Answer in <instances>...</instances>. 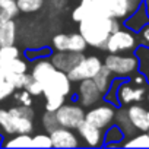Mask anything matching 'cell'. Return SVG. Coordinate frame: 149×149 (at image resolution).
Masks as SVG:
<instances>
[{
	"label": "cell",
	"instance_id": "obj_23",
	"mask_svg": "<svg viewBox=\"0 0 149 149\" xmlns=\"http://www.w3.org/2000/svg\"><path fill=\"white\" fill-rule=\"evenodd\" d=\"M92 79H94L95 85L98 86V89L101 91V94L104 95V94L108 91V88H110V85H111V82H113V79H114V74H113V73L108 70V67L104 66V63H102L101 69L98 70V73L95 74Z\"/></svg>",
	"mask_w": 149,
	"mask_h": 149
},
{
	"label": "cell",
	"instance_id": "obj_7",
	"mask_svg": "<svg viewBox=\"0 0 149 149\" xmlns=\"http://www.w3.org/2000/svg\"><path fill=\"white\" fill-rule=\"evenodd\" d=\"M58 126L67 129H76L78 124L85 118V107L74 102H64L60 108L54 111Z\"/></svg>",
	"mask_w": 149,
	"mask_h": 149
},
{
	"label": "cell",
	"instance_id": "obj_40",
	"mask_svg": "<svg viewBox=\"0 0 149 149\" xmlns=\"http://www.w3.org/2000/svg\"><path fill=\"white\" fill-rule=\"evenodd\" d=\"M50 54H51V50L47 48V47L34 48V50H26L25 51V57L28 60H37V58H41V57H48Z\"/></svg>",
	"mask_w": 149,
	"mask_h": 149
},
{
	"label": "cell",
	"instance_id": "obj_14",
	"mask_svg": "<svg viewBox=\"0 0 149 149\" xmlns=\"http://www.w3.org/2000/svg\"><path fill=\"white\" fill-rule=\"evenodd\" d=\"M48 57H50V60H51V63L54 64L56 69L67 73L85 57V54L66 50V51H51V54Z\"/></svg>",
	"mask_w": 149,
	"mask_h": 149
},
{
	"label": "cell",
	"instance_id": "obj_13",
	"mask_svg": "<svg viewBox=\"0 0 149 149\" xmlns=\"http://www.w3.org/2000/svg\"><path fill=\"white\" fill-rule=\"evenodd\" d=\"M111 18L126 19L132 12L137 9V6L143 0H102Z\"/></svg>",
	"mask_w": 149,
	"mask_h": 149
},
{
	"label": "cell",
	"instance_id": "obj_5",
	"mask_svg": "<svg viewBox=\"0 0 149 149\" xmlns=\"http://www.w3.org/2000/svg\"><path fill=\"white\" fill-rule=\"evenodd\" d=\"M116 110L117 107L104 101V102H98L92 107H89L88 111H85V120L94 126H97L101 130H105L107 127H110L114 123V117H116Z\"/></svg>",
	"mask_w": 149,
	"mask_h": 149
},
{
	"label": "cell",
	"instance_id": "obj_36",
	"mask_svg": "<svg viewBox=\"0 0 149 149\" xmlns=\"http://www.w3.org/2000/svg\"><path fill=\"white\" fill-rule=\"evenodd\" d=\"M32 148H53L50 133H38L32 136Z\"/></svg>",
	"mask_w": 149,
	"mask_h": 149
},
{
	"label": "cell",
	"instance_id": "obj_4",
	"mask_svg": "<svg viewBox=\"0 0 149 149\" xmlns=\"http://www.w3.org/2000/svg\"><path fill=\"white\" fill-rule=\"evenodd\" d=\"M137 45L139 42H137L136 32L121 26L118 31L110 34L104 50H107L108 53H130L134 51Z\"/></svg>",
	"mask_w": 149,
	"mask_h": 149
},
{
	"label": "cell",
	"instance_id": "obj_27",
	"mask_svg": "<svg viewBox=\"0 0 149 149\" xmlns=\"http://www.w3.org/2000/svg\"><path fill=\"white\" fill-rule=\"evenodd\" d=\"M21 56V50L12 44V45H2L0 47V67L6 66L9 61Z\"/></svg>",
	"mask_w": 149,
	"mask_h": 149
},
{
	"label": "cell",
	"instance_id": "obj_25",
	"mask_svg": "<svg viewBox=\"0 0 149 149\" xmlns=\"http://www.w3.org/2000/svg\"><path fill=\"white\" fill-rule=\"evenodd\" d=\"M121 146L124 148H149V134L148 132H140L123 140Z\"/></svg>",
	"mask_w": 149,
	"mask_h": 149
},
{
	"label": "cell",
	"instance_id": "obj_41",
	"mask_svg": "<svg viewBox=\"0 0 149 149\" xmlns=\"http://www.w3.org/2000/svg\"><path fill=\"white\" fill-rule=\"evenodd\" d=\"M25 89H26L32 97H40V95H42V85H41V82H38L37 79H34L32 76H31L29 82L25 85Z\"/></svg>",
	"mask_w": 149,
	"mask_h": 149
},
{
	"label": "cell",
	"instance_id": "obj_29",
	"mask_svg": "<svg viewBox=\"0 0 149 149\" xmlns=\"http://www.w3.org/2000/svg\"><path fill=\"white\" fill-rule=\"evenodd\" d=\"M0 130L5 134L10 136V134H16L15 133V126H13V120L9 114L8 110L0 108Z\"/></svg>",
	"mask_w": 149,
	"mask_h": 149
},
{
	"label": "cell",
	"instance_id": "obj_26",
	"mask_svg": "<svg viewBox=\"0 0 149 149\" xmlns=\"http://www.w3.org/2000/svg\"><path fill=\"white\" fill-rule=\"evenodd\" d=\"M15 91H16V88L13 86V84L8 78L5 70L0 67V101H5L6 98L12 97Z\"/></svg>",
	"mask_w": 149,
	"mask_h": 149
},
{
	"label": "cell",
	"instance_id": "obj_1",
	"mask_svg": "<svg viewBox=\"0 0 149 149\" xmlns=\"http://www.w3.org/2000/svg\"><path fill=\"white\" fill-rule=\"evenodd\" d=\"M113 19L114 18L89 10V13L78 22V32L85 38L89 47L104 50L105 42L113 32Z\"/></svg>",
	"mask_w": 149,
	"mask_h": 149
},
{
	"label": "cell",
	"instance_id": "obj_43",
	"mask_svg": "<svg viewBox=\"0 0 149 149\" xmlns=\"http://www.w3.org/2000/svg\"><path fill=\"white\" fill-rule=\"evenodd\" d=\"M9 19H13V18H10V16L2 9V8H0V26H2L6 21H9Z\"/></svg>",
	"mask_w": 149,
	"mask_h": 149
},
{
	"label": "cell",
	"instance_id": "obj_15",
	"mask_svg": "<svg viewBox=\"0 0 149 149\" xmlns=\"http://www.w3.org/2000/svg\"><path fill=\"white\" fill-rule=\"evenodd\" d=\"M127 116L132 121V124L136 127L137 132H148L149 129V110L143 105L133 102L126 107Z\"/></svg>",
	"mask_w": 149,
	"mask_h": 149
},
{
	"label": "cell",
	"instance_id": "obj_45",
	"mask_svg": "<svg viewBox=\"0 0 149 149\" xmlns=\"http://www.w3.org/2000/svg\"><path fill=\"white\" fill-rule=\"evenodd\" d=\"M145 5H146V10H148V15H149V0H145Z\"/></svg>",
	"mask_w": 149,
	"mask_h": 149
},
{
	"label": "cell",
	"instance_id": "obj_31",
	"mask_svg": "<svg viewBox=\"0 0 149 149\" xmlns=\"http://www.w3.org/2000/svg\"><path fill=\"white\" fill-rule=\"evenodd\" d=\"M123 81H124V78H117V76H114V79H113V82H111L108 91L104 94V100H105L107 102L116 105V107H120L118 98H117V89H118V85H120Z\"/></svg>",
	"mask_w": 149,
	"mask_h": 149
},
{
	"label": "cell",
	"instance_id": "obj_42",
	"mask_svg": "<svg viewBox=\"0 0 149 149\" xmlns=\"http://www.w3.org/2000/svg\"><path fill=\"white\" fill-rule=\"evenodd\" d=\"M139 34H140L142 44H145V45H148V47H149V24H148V25H145V26L139 31Z\"/></svg>",
	"mask_w": 149,
	"mask_h": 149
},
{
	"label": "cell",
	"instance_id": "obj_8",
	"mask_svg": "<svg viewBox=\"0 0 149 149\" xmlns=\"http://www.w3.org/2000/svg\"><path fill=\"white\" fill-rule=\"evenodd\" d=\"M15 126V133H28L31 134L34 130V117L35 113L31 105L18 104L8 110Z\"/></svg>",
	"mask_w": 149,
	"mask_h": 149
},
{
	"label": "cell",
	"instance_id": "obj_49",
	"mask_svg": "<svg viewBox=\"0 0 149 149\" xmlns=\"http://www.w3.org/2000/svg\"><path fill=\"white\" fill-rule=\"evenodd\" d=\"M0 47H2V42H0Z\"/></svg>",
	"mask_w": 149,
	"mask_h": 149
},
{
	"label": "cell",
	"instance_id": "obj_38",
	"mask_svg": "<svg viewBox=\"0 0 149 149\" xmlns=\"http://www.w3.org/2000/svg\"><path fill=\"white\" fill-rule=\"evenodd\" d=\"M13 97H15V101L18 104H22V105H32V95L25 89H16L13 92Z\"/></svg>",
	"mask_w": 149,
	"mask_h": 149
},
{
	"label": "cell",
	"instance_id": "obj_35",
	"mask_svg": "<svg viewBox=\"0 0 149 149\" xmlns=\"http://www.w3.org/2000/svg\"><path fill=\"white\" fill-rule=\"evenodd\" d=\"M64 102H66V97H63V95H48V97H45V110L56 111Z\"/></svg>",
	"mask_w": 149,
	"mask_h": 149
},
{
	"label": "cell",
	"instance_id": "obj_16",
	"mask_svg": "<svg viewBox=\"0 0 149 149\" xmlns=\"http://www.w3.org/2000/svg\"><path fill=\"white\" fill-rule=\"evenodd\" d=\"M149 24V15L146 10V5H145V0L137 6V9L134 12H132L123 22V26L133 31V32H139L145 25Z\"/></svg>",
	"mask_w": 149,
	"mask_h": 149
},
{
	"label": "cell",
	"instance_id": "obj_33",
	"mask_svg": "<svg viewBox=\"0 0 149 149\" xmlns=\"http://www.w3.org/2000/svg\"><path fill=\"white\" fill-rule=\"evenodd\" d=\"M51 48H53V51L69 50V34H64V32L56 34L51 40Z\"/></svg>",
	"mask_w": 149,
	"mask_h": 149
},
{
	"label": "cell",
	"instance_id": "obj_12",
	"mask_svg": "<svg viewBox=\"0 0 149 149\" xmlns=\"http://www.w3.org/2000/svg\"><path fill=\"white\" fill-rule=\"evenodd\" d=\"M50 137H51L53 148H79V146H82V142H81L78 133H74L73 129L58 126L57 129L50 132Z\"/></svg>",
	"mask_w": 149,
	"mask_h": 149
},
{
	"label": "cell",
	"instance_id": "obj_47",
	"mask_svg": "<svg viewBox=\"0 0 149 149\" xmlns=\"http://www.w3.org/2000/svg\"><path fill=\"white\" fill-rule=\"evenodd\" d=\"M2 140H3V137H2V136H0V146H2Z\"/></svg>",
	"mask_w": 149,
	"mask_h": 149
},
{
	"label": "cell",
	"instance_id": "obj_24",
	"mask_svg": "<svg viewBox=\"0 0 149 149\" xmlns=\"http://www.w3.org/2000/svg\"><path fill=\"white\" fill-rule=\"evenodd\" d=\"M5 70L6 74H19V73H26L29 70V64L25 58H22L21 56L13 58L12 61H9L6 66L2 67Z\"/></svg>",
	"mask_w": 149,
	"mask_h": 149
},
{
	"label": "cell",
	"instance_id": "obj_22",
	"mask_svg": "<svg viewBox=\"0 0 149 149\" xmlns=\"http://www.w3.org/2000/svg\"><path fill=\"white\" fill-rule=\"evenodd\" d=\"M16 22L13 19L6 21L2 26H0V42L2 45H12L16 42Z\"/></svg>",
	"mask_w": 149,
	"mask_h": 149
},
{
	"label": "cell",
	"instance_id": "obj_17",
	"mask_svg": "<svg viewBox=\"0 0 149 149\" xmlns=\"http://www.w3.org/2000/svg\"><path fill=\"white\" fill-rule=\"evenodd\" d=\"M54 64L51 63L50 57H41L37 60H32V66H31V76L34 79H37L38 82H44V79L48 76V74L54 70Z\"/></svg>",
	"mask_w": 149,
	"mask_h": 149
},
{
	"label": "cell",
	"instance_id": "obj_39",
	"mask_svg": "<svg viewBox=\"0 0 149 149\" xmlns=\"http://www.w3.org/2000/svg\"><path fill=\"white\" fill-rule=\"evenodd\" d=\"M0 8H2L10 18H15L19 13L16 0H0Z\"/></svg>",
	"mask_w": 149,
	"mask_h": 149
},
{
	"label": "cell",
	"instance_id": "obj_2",
	"mask_svg": "<svg viewBox=\"0 0 149 149\" xmlns=\"http://www.w3.org/2000/svg\"><path fill=\"white\" fill-rule=\"evenodd\" d=\"M102 63L117 78H130L137 72V58L134 54L110 53Z\"/></svg>",
	"mask_w": 149,
	"mask_h": 149
},
{
	"label": "cell",
	"instance_id": "obj_3",
	"mask_svg": "<svg viewBox=\"0 0 149 149\" xmlns=\"http://www.w3.org/2000/svg\"><path fill=\"white\" fill-rule=\"evenodd\" d=\"M72 81L69 79L67 73L58 69H54L48 76L44 79L42 85V95H63V97H70L72 95Z\"/></svg>",
	"mask_w": 149,
	"mask_h": 149
},
{
	"label": "cell",
	"instance_id": "obj_20",
	"mask_svg": "<svg viewBox=\"0 0 149 149\" xmlns=\"http://www.w3.org/2000/svg\"><path fill=\"white\" fill-rule=\"evenodd\" d=\"M124 139H126L124 133L121 132V129L116 123H113L110 127H107L104 130V145L105 146H110V148L121 146Z\"/></svg>",
	"mask_w": 149,
	"mask_h": 149
},
{
	"label": "cell",
	"instance_id": "obj_6",
	"mask_svg": "<svg viewBox=\"0 0 149 149\" xmlns=\"http://www.w3.org/2000/svg\"><path fill=\"white\" fill-rule=\"evenodd\" d=\"M101 66L102 60L98 56H85L72 70L67 72V76L73 84H78L84 79H92L101 69Z\"/></svg>",
	"mask_w": 149,
	"mask_h": 149
},
{
	"label": "cell",
	"instance_id": "obj_9",
	"mask_svg": "<svg viewBox=\"0 0 149 149\" xmlns=\"http://www.w3.org/2000/svg\"><path fill=\"white\" fill-rule=\"evenodd\" d=\"M76 98L78 102L82 107H92L104 100V95L95 85L94 79H84L78 82V91H76Z\"/></svg>",
	"mask_w": 149,
	"mask_h": 149
},
{
	"label": "cell",
	"instance_id": "obj_28",
	"mask_svg": "<svg viewBox=\"0 0 149 149\" xmlns=\"http://www.w3.org/2000/svg\"><path fill=\"white\" fill-rule=\"evenodd\" d=\"M45 0H16L19 12L22 13H34L42 9Z\"/></svg>",
	"mask_w": 149,
	"mask_h": 149
},
{
	"label": "cell",
	"instance_id": "obj_46",
	"mask_svg": "<svg viewBox=\"0 0 149 149\" xmlns=\"http://www.w3.org/2000/svg\"><path fill=\"white\" fill-rule=\"evenodd\" d=\"M146 98H148V102H149V89L146 91Z\"/></svg>",
	"mask_w": 149,
	"mask_h": 149
},
{
	"label": "cell",
	"instance_id": "obj_19",
	"mask_svg": "<svg viewBox=\"0 0 149 149\" xmlns=\"http://www.w3.org/2000/svg\"><path fill=\"white\" fill-rule=\"evenodd\" d=\"M133 54L137 58V72L143 74L149 84V47L145 44H139L134 48Z\"/></svg>",
	"mask_w": 149,
	"mask_h": 149
},
{
	"label": "cell",
	"instance_id": "obj_44",
	"mask_svg": "<svg viewBox=\"0 0 149 149\" xmlns=\"http://www.w3.org/2000/svg\"><path fill=\"white\" fill-rule=\"evenodd\" d=\"M51 3H53V8L61 9V8L66 5V0H51Z\"/></svg>",
	"mask_w": 149,
	"mask_h": 149
},
{
	"label": "cell",
	"instance_id": "obj_48",
	"mask_svg": "<svg viewBox=\"0 0 149 149\" xmlns=\"http://www.w3.org/2000/svg\"><path fill=\"white\" fill-rule=\"evenodd\" d=\"M148 134H149V129H148Z\"/></svg>",
	"mask_w": 149,
	"mask_h": 149
},
{
	"label": "cell",
	"instance_id": "obj_34",
	"mask_svg": "<svg viewBox=\"0 0 149 149\" xmlns=\"http://www.w3.org/2000/svg\"><path fill=\"white\" fill-rule=\"evenodd\" d=\"M41 124H42V127H44V130L47 133H50L54 129H57L58 127V123H57V118H56L54 111H47L45 110L44 114H42V117H41Z\"/></svg>",
	"mask_w": 149,
	"mask_h": 149
},
{
	"label": "cell",
	"instance_id": "obj_32",
	"mask_svg": "<svg viewBox=\"0 0 149 149\" xmlns=\"http://www.w3.org/2000/svg\"><path fill=\"white\" fill-rule=\"evenodd\" d=\"M91 3H92V0H81L79 5L74 8L73 12H72V19H73L74 22L82 21V19L89 13V10H91Z\"/></svg>",
	"mask_w": 149,
	"mask_h": 149
},
{
	"label": "cell",
	"instance_id": "obj_30",
	"mask_svg": "<svg viewBox=\"0 0 149 149\" xmlns=\"http://www.w3.org/2000/svg\"><path fill=\"white\" fill-rule=\"evenodd\" d=\"M88 44L85 38L79 32L69 34V51H76V53H84L86 50Z\"/></svg>",
	"mask_w": 149,
	"mask_h": 149
},
{
	"label": "cell",
	"instance_id": "obj_37",
	"mask_svg": "<svg viewBox=\"0 0 149 149\" xmlns=\"http://www.w3.org/2000/svg\"><path fill=\"white\" fill-rule=\"evenodd\" d=\"M8 78L10 79V82L13 84V86L16 89H22L25 88V85L29 82L31 79V73H19V74H8Z\"/></svg>",
	"mask_w": 149,
	"mask_h": 149
},
{
	"label": "cell",
	"instance_id": "obj_21",
	"mask_svg": "<svg viewBox=\"0 0 149 149\" xmlns=\"http://www.w3.org/2000/svg\"><path fill=\"white\" fill-rule=\"evenodd\" d=\"M3 148H32V136L28 133H16L10 134L2 140Z\"/></svg>",
	"mask_w": 149,
	"mask_h": 149
},
{
	"label": "cell",
	"instance_id": "obj_11",
	"mask_svg": "<svg viewBox=\"0 0 149 149\" xmlns=\"http://www.w3.org/2000/svg\"><path fill=\"white\" fill-rule=\"evenodd\" d=\"M82 142V146L88 148H100L104 145V130L98 129L97 126L88 123L85 118L74 129Z\"/></svg>",
	"mask_w": 149,
	"mask_h": 149
},
{
	"label": "cell",
	"instance_id": "obj_10",
	"mask_svg": "<svg viewBox=\"0 0 149 149\" xmlns=\"http://www.w3.org/2000/svg\"><path fill=\"white\" fill-rule=\"evenodd\" d=\"M146 86L142 85H134L130 81H123L118 85L117 89V98H118V104L123 107H127L133 102H142L143 98L146 97Z\"/></svg>",
	"mask_w": 149,
	"mask_h": 149
},
{
	"label": "cell",
	"instance_id": "obj_18",
	"mask_svg": "<svg viewBox=\"0 0 149 149\" xmlns=\"http://www.w3.org/2000/svg\"><path fill=\"white\" fill-rule=\"evenodd\" d=\"M114 123L121 129V132L124 133L126 139H127V137H132L133 134H136V133H137L136 127L132 124V121H130V118H129V116H127L126 108H124V107H121V105H120V107H117V110H116Z\"/></svg>",
	"mask_w": 149,
	"mask_h": 149
}]
</instances>
